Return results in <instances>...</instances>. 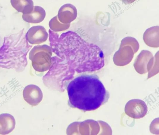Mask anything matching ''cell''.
Segmentation results:
<instances>
[{"mask_svg":"<svg viewBox=\"0 0 159 135\" xmlns=\"http://www.w3.org/2000/svg\"><path fill=\"white\" fill-rule=\"evenodd\" d=\"M122 2L125 5L130 4L134 2L136 0H121Z\"/></svg>","mask_w":159,"mask_h":135,"instance_id":"obj_8","label":"cell"},{"mask_svg":"<svg viewBox=\"0 0 159 135\" xmlns=\"http://www.w3.org/2000/svg\"><path fill=\"white\" fill-rule=\"evenodd\" d=\"M49 25L52 30L58 32L65 30L68 29L70 26V23L65 24L61 23L58 20L57 16H56L50 20Z\"/></svg>","mask_w":159,"mask_h":135,"instance_id":"obj_7","label":"cell"},{"mask_svg":"<svg viewBox=\"0 0 159 135\" xmlns=\"http://www.w3.org/2000/svg\"><path fill=\"white\" fill-rule=\"evenodd\" d=\"M46 16L44 9L41 7L34 6L32 10L30 13L23 14L22 19L26 22L31 23H38L43 21Z\"/></svg>","mask_w":159,"mask_h":135,"instance_id":"obj_4","label":"cell"},{"mask_svg":"<svg viewBox=\"0 0 159 135\" xmlns=\"http://www.w3.org/2000/svg\"><path fill=\"white\" fill-rule=\"evenodd\" d=\"M16 121L13 116L8 113L0 114V134L6 135L15 128Z\"/></svg>","mask_w":159,"mask_h":135,"instance_id":"obj_5","label":"cell"},{"mask_svg":"<svg viewBox=\"0 0 159 135\" xmlns=\"http://www.w3.org/2000/svg\"><path fill=\"white\" fill-rule=\"evenodd\" d=\"M77 12L76 7L73 5L67 3L63 5L59 9L57 17L59 21L63 24L70 23L76 18Z\"/></svg>","mask_w":159,"mask_h":135,"instance_id":"obj_3","label":"cell"},{"mask_svg":"<svg viewBox=\"0 0 159 135\" xmlns=\"http://www.w3.org/2000/svg\"><path fill=\"white\" fill-rule=\"evenodd\" d=\"M48 37V34L46 29L41 26L31 27L26 34L27 40L33 44L42 43L46 40Z\"/></svg>","mask_w":159,"mask_h":135,"instance_id":"obj_2","label":"cell"},{"mask_svg":"<svg viewBox=\"0 0 159 135\" xmlns=\"http://www.w3.org/2000/svg\"><path fill=\"white\" fill-rule=\"evenodd\" d=\"M67 90L69 104L84 111L96 110L106 103L108 92L95 74L82 75L72 80Z\"/></svg>","mask_w":159,"mask_h":135,"instance_id":"obj_1","label":"cell"},{"mask_svg":"<svg viewBox=\"0 0 159 135\" xmlns=\"http://www.w3.org/2000/svg\"><path fill=\"white\" fill-rule=\"evenodd\" d=\"M12 7L19 12L23 14L30 13L33 10L34 2L32 0H11Z\"/></svg>","mask_w":159,"mask_h":135,"instance_id":"obj_6","label":"cell"}]
</instances>
